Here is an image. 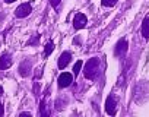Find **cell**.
<instances>
[{
	"mask_svg": "<svg viewBox=\"0 0 149 117\" xmlns=\"http://www.w3.org/2000/svg\"><path fill=\"white\" fill-rule=\"evenodd\" d=\"M72 82H73V75H72V73L63 72V73L58 76V86H60V88H67Z\"/></svg>",
	"mask_w": 149,
	"mask_h": 117,
	"instance_id": "cell-4",
	"label": "cell"
},
{
	"mask_svg": "<svg viewBox=\"0 0 149 117\" xmlns=\"http://www.w3.org/2000/svg\"><path fill=\"white\" fill-rule=\"evenodd\" d=\"M126 51H127V41L126 40H120L117 42V45H116V51L114 53H116L117 57H120V56H124Z\"/></svg>",
	"mask_w": 149,
	"mask_h": 117,
	"instance_id": "cell-8",
	"label": "cell"
},
{
	"mask_svg": "<svg viewBox=\"0 0 149 117\" xmlns=\"http://www.w3.org/2000/svg\"><path fill=\"white\" fill-rule=\"evenodd\" d=\"M31 12H32V6H31L29 3H22L21 6L16 8V10H15V16L22 19V18H26Z\"/></svg>",
	"mask_w": 149,
	"mask_h": 117,
	"instance_id": "cell-2",
	"label": "cell"
},
{
	"mask_svg": "<svg viewBox=\"0 0 149 117\" xmlns=\"http://www.w3.org/2000/svg\"><path fill=\"white\" fill-rule=\"evenodd\" d=\"M5 114V108H3V105L0 104V116H3Z\"/></svg>",
	"mask_w": 149,
	"mask_h": 117,
	"instance_id": "cell-15",
	"label": "cell"
},
{
	"mask_svg": "<svg viewBox=\"0 0 149 117\" xmlns=\"http://www.w3.org/2000/svg\"><path fill=\"white\" fill-rule=\"evenodd\" d=\"M50 2H51V6H53V8H57V6L60 5L61 0H50Z\"/></svg>",
	"mask_w": 149,
	"mask_h": 117,
	"instance_id": "cell-13",
	"label": "cell"
},
{
	"mask_svg": "<svg viewBox=\"0 0 149 117\" xmlns=\"http://www.w3.org/2000/svg\"><path fill=\"white\" fill-rule=\"evenodd\" d=\"M70 58H72V54H70L69 51H64V53H61V56L58 57V62H57V65H58V69H64V68L69 65Z\"/></svg>",
	"mask_w": 149,
	"mask_h": 117,
	"instance_id": "cell-6",
	"label": "cell"
},
{
	"mask_svg": "<svg viewBox=\"0 0 149 117\" xmlns=\"http://www.w3.org/2000/svg\"><path fill=\"white\" fill-rule=\"evenodd\" d=\"M101 3H102V6H105V8H111V6H114V5L117 3V0H101Z\"/></svg>",
	"mask_w": 149,
	"mask_h": 117,
	"instance_id": "cell-12",
	"label": "cell"
},
{
	"mask_svg": "<svg viewBox=\"0 0 149 117\" xmlns=\"http://www.w3.org/2000/svg\"><path fill=\"white\" fill-rule=\"evenodd\" d=\"M142 35L143 38L149 40V18H145L142 22Z\"/></svg>",
	"mask_w": 149,
	"mask_h": 117,
	"instance_id": "cell-9",
	"label": "cell"
},
{
	"mask_svg": "<svg viewBox=\"0 0 149 117\" xmlns=\"http://www.w3.org/2000/svg\"><path fill=\"white\" fill-rule=\"evenodd\" d=\"M53 50H54V44L53 42H48L47 45H45V51H44V56L47 57V56H50L51 53H53Z\"/></svg>",
	"mask_w": 149,
	"mask_h": 117,
	"instance_id": "cell-11",
	"label": "cell"
},
{
	"mask_svg": "<svg viewBox=\"0 0 149 117\" xmlns=\"http://www.w3.org/2000/svg\"><path fill=\"white\" fill-rule=\"evenodd\" d=\"M82 65H84V63H82L81 60H78L76 63H74V66H73V75H74V76H76V75L81 72V68H82Z\"/></svg>",
	"mask_w": 149,
	"mask_h": 117,
	"instance_id": "cell-10",
	"label": "cell"
},
{
	"mask_svg": "<svg viewBox=\"0 0 149 117\" xmlns=\"http://www.w3.org/2000/svg\"><path fill=\"white\" fill-rule=\"evenodd\" d=\"M5 2H6V3H13L15 0H5Z\"/></svg>",
	"mask_w": 149,
	"mask_h": 117,
	"instance_id": "cell-16",
	"label": "cell"
},
{
	"mask_svg": "<svg viewBox=\"0 0 149 117\" xmlns=\"http://www.w3.org/2000/svg\"><path fill=\"white\" fill-rule=\"evenodd\" d=\"M21 117H31V113H21Z\"/></svg>",
	"mask_w": 149,
	"mask_h": 117,
	"instance_id": "cell-14",
	"label": "cell"
},
{
	"mask_svg": "<svg viewBox=\"0 0 149 117\" xmlns=\"http://www.w3.org/2000/svg\"><path fill=\"white\" fill-rule=\"evenodd\" d=\"M105 111L110 116H114L116 114V100H114L113 95H110L107 98V101H105Z\"/></svg>",
	"mask_w": 149,
	"mask_h": 117,
	"instance_id": "cell-7",
	"label": "cell"
},
{
	"mask_svg": "<svg viewBox=\"0 0 149 117\" xmlns=\"http://www.w3.org/2000/svg\"><path fill=\"white\" fill-rule=\"evenodd\" d=\"M98 70H100V58H97V57L89 58L85 65V70H84L85 78L86 79H95V76L98 75Z\"/></svg>",
	"mask_w": 149,
	"mask_h": 117,
	"instance_id": "cell-1",
	"label": "cell"
},
{
	"mask_svg": "<svg viewBox=\"0 0 149 117\" xmlns=\"http://www.w3.org/2000/svg\"><path fill=\"white\" fill-rule=\"evenodd\" d=\"M12 65V57L9 53H3L0 56V70H6Z\"/></svg>",
	"mask_w": 149,
	"mask_h": 117,
	"instance_id": "cell-5",
	"label": "cell"
},
{
	"mask_svg": "<svg viewBox=\"0 0 149 117\" xmlns=\"http://www.w3.org/2000/svg\"><path fill=\"white\" fill-rule=\"evenodd\" d=\"M86 22H88V19H86V16L84 13H76V15H74V18H73V26H74V29L85 28L86 26Z\"/></svg>",
	"mask_w": 149,
	"mask_h": 117,
	"instance_id": "cell-3",
	"label": "cell"
},
{
	"mask_svg": "<svg viewBox=\"0 0 149 117\" xmlns=\"http://www.w3.org/2000/svg\"><path fill=\"white\" fill-rule=\"evenodd\" d=\"M2 94H3V88H2V86H0V95H2Z\"/></svg>",
	"mask_w": 149,
	"mask_h": 117,
	"instance_id": "cell-17",
	"label": "cell"
}]
</instances>
